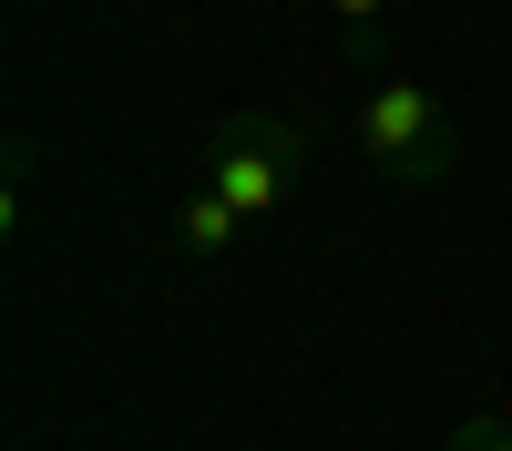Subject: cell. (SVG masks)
Segmentation results:
<instances>
[{
  "label": "cell",
  "instance_id": "obj_2",
  "mask_svg": "<svg viewBox=\"0 0 512 451\" xmlns=\"http://www.w3.org/2000/svg\"><path fill=\"white\" fill-rule=\"evenodd\" d=\"M359 144L390 164V175H431L441 164V103L420 93V82H379L359 103Z\"/></svg>",
  "mask_w": 512,
  "mask_h": 451
},
{
  "label": "cell",
  "instance_id": "obj_1",
  "mask_svg": "<svg viewBox=\"0 0 512 451\" xmlns=\"http://www.w3.org/2000/svg\"><path fill=\"white\" fill-rule=\"evenodd\" d=\"M287 185H297V154H287L277 123H226V134H216V195L236 205L246 226H256V216H277Z\"/></svg>",
  "mask_w": 512,
  "mask_h": 451
},
{
  "label": "cell",
  "instance_id": "obj_4",
  "mask_svg": "<svg viewBox=\"0 0 512 451\" xmlns=\"http://www.w3.org/2000/svg\"><path fill=\"white\" fill-rule=\"evenodd\" d=\"M451 451H512V421H472V431H451Z\"/></svg>",
  "mask_w": 512,
  "mask_h": 451
},
{
  "label": "cell",
  "instance_id": "obj_5",
  "mask_svg": "<svg viewBox=\"0 0 512 451\" xmlns=\"http://www.w3.org/2000/svg\"><path fill=\"white\" fill-rule=\"evenodd\" d=\"M328 11H338V21H379V11H390V0H328Z\"/></svg>",
  "mask_w": 512,
  "mask_h": 451
},
{
  "label": "cell",
  "instance_id": "obj_3",
  "mask_svg": "<svg viewBox=\"0 0 512 451\" xmlns=\"http://www.w3.org/2000/svg\"><path fill=\"white\" fill-rule=\"evenodd\" d=\"M236 226H246V216H236V205H226L216 185H205V195L185 205V246H195V257H216V246H236Z\"/></svg>",
  "mask_w": 512,
  "mask_h": 451
}]
</instances>
